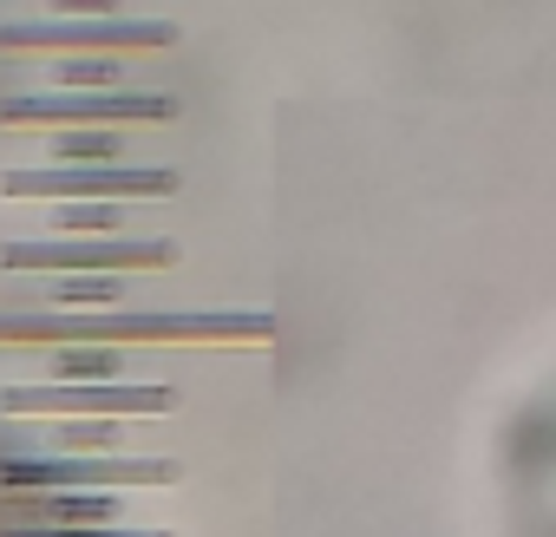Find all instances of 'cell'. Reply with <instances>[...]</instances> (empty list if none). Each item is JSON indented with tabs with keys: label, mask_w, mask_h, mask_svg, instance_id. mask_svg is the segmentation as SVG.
Wrapping results in <instances>:
<instances>
[{
	"label": "cell",
	"mask_w": 556,
	"mask_h": 537,
	"mask_svg": "<svg viewBox=\"0 0 556 537\" xmlns=\"http://www.w3.org/2000/svg\"><path fill=\"white\" fill-rule=\"evenodd\" d=\"M131 335V341H210V335H268V315H60V322H0V341H53V335Z\"/></svg>",
	"instance_id": "cell-1"
},
{
	"label": "cell",
	"mask_w": 556,
	"mask_h": 537,
	"mask_svg": "<svg viewBox=\"0 0 556 537\" xmlns=\"http://www.w3.org/2000/svg\"><path fill=\"white\" fill-rule=\"evenodd\" d=\"M118 485H177V459H8L0 452V498L118 491Z\"/></svg>",
	"instance_id": "cell-2"
},
{
	"label": "cell",
	"mask_w": 556,
	"mask_h": 537,
	"mask_svg": "<svg viewBox=\"0 0 556 537\" xmlns=\"http://www.w3.org/2000/svg\"><path fill=\"white\" fill-rule=\"evenodd\" d=\"M170 92H73V99H0V125H170Z\"/></svg>",
	"instance_id": "cell-3"
},
{
	"label": "cell",
	"mask_w": 556,
	"mask_h": 537,
	"mask_svg": "<svg viewBox=\"0 0 556 537\" xmlns=\"http://www.w3.org/2000/svg\"><path fill=\"white\" fill-rule=\"evenodd\" d=\"M8 268H170L177 242L144 236H47V242H8Z\"/></svg>",
	"instance_id": "cell-4"
},
{
	"label": "cell",
	"mask_w": 556,
	"mask_h": 537,
	"mask_svg": "<svg viewBox=\"0 0 556 537\" xmlns=\"http://www.w3.org/2000/svg\"><path fill=\"white\" fill-rule=\"evenodd\" d=\"M8 197H170L177 190V171H151V164H99V171H79V164H60V171H8L0 177Z\"/></svg>",
	"instance_id": "cell-5"
},
{
	"label": "cell",
	"mask_w": 556,
	"mask_h": 537,
	"mask_svg": "<svg viewBox=\"0 0 556 537\" xmlns=\"http://www.w3.org/2000/svg\"><path fill=\"white\" fill-rule=\"evenodd\" d=\"M177 387H0V413H170Z\"/></svg>",
	"instance_id": "cell-6"
},
{
	"label": "cell",
	"mask_w": 556,
	"mask_h": 537,
	"mask_svg": "<svg viewBox=\"0 0 556 537\" xmlns=\"http://www.w3.org/2000/svg\"><path fill=\"white\" fill-rule=\"evenodd\" d=\"M177 27L170 21H92V27H0V47H118L138 53V47H170Z\"/></svg>",
	"instance_id": "cell-7"
},
{
	"label": "cell",
	"mask_w": 556,
	"mask_h": 537,
	"mask_svg": "<svg viewBox=\"0 0 556 537\" xmlns=\"http://www.w3.org/2000/svg\"><path fill=\"white\" fill-rule=\"evenodd\" d=\"M8 511L21 524H47V517H73V524H92V530H99V517L118 524V498L112 491H40V498H8Z\"/></svg>",
	"instance_id": "cell-8"
},
{
	"label": "cell",
	"mask_w": 556,
	"mask_h": 537,
	"mask_svg": "<svg viewBox=\"0 0 556 537\" xmlns=\"http://www.w3.org/2000/svg\"><path fill=\"white\" fill-rule=\"evenodd\" d=\"M118 374H125L118 348H60V354H53V387H79V380L118 387Z\"/></svg>",
	"instance_id": "cell-9"
},
{
	"label": "cell",
	"mask_w": 556,
	"mask_h": 537,
	"mask_svg": "<svg viewBox=\"0 0 556 537\" xmlns=\"http://www.w3.org/2000/svg\"><path fill=\"white\" fill-rule=\"evenodd\" d=\"M131 210H112V203H86V210H53V229L60 236H118Z\"/></svg>",
	"instance_id": "cell-10"
},
{
	"label": "cell",
	"mask_w": 556,
	"mask_h": 537,
	"mask_svg": "<svg viewBox=\"0 0 556 537\" xmlns=\"http://www.w3.org/2000/svg\"><path fill=\"white\" fill-rule=\"evenodd\" d=\"M60 158H79V171H99V164H125V145L118 132H92V138H60Z\"/></svg>",
	"instance_id": "cell-11"
},
{
	"label": "cell",
	"mask_w": 556,
	"mask_h": 537,
	"mask_svg": "<svg viewBox=\"0 0 556 537\" xmlns=\"http://www.w3.org/2000/svg\"><path fill=\"white\" fill-rule=\"evenodd\" d=\"M47 296H53L60 309H73V302H118L125 289H118V276H112V283H105V276H66V283H53Z\"/></svg>",
	"instance_id": "cell-12"
},
{
	"label": "cell",
	"mask_w": 556,
	"mask_h": 537,
	"mask_svg": "<svg viewBox=\"0 0 556 537\" xmlns=\"http://www.w3.org/2000/svg\"><path fill=\"white\" fill-rule=\"evenodd\" d=\"M0 537H170V530H131V524H99V530H53V524H0Z\"/></svg>",
	"instance_id": "cell-13"
},
{
	"label": "cell",
	"mask_w": 556,
	"mask_h": 537,
	"mask_svg": "<svg viewBox=\"0 0 556 537\" xmlns=\"http://www.w3.org/2000/svg\"><path fill=\"white\" fill-rule=\"evenodd\" d=\"M60 79L66 86H105V79H118V60H73V66H60Z\"/></svg>",
	"instance_id": "cell-14"
},
{
	"label": "cell",
	"mask_w": 556,
	"mask_h": 537,
	"mask_svg": "<svg viewBox=\"0 0 556 537\" xmlns=\"http://www.w3.org/2000/svg\"><path fill=\"white\" fill-rule=\"evenodd\" d=\"M118 426H125V420H112V426H60V446H112Z\"/></svg>",
	"instance_id": "cell-15"
}]
</instances>
